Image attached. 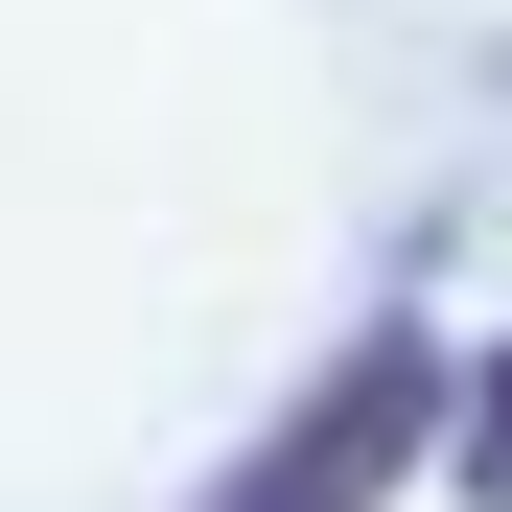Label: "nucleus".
<instances>
[{"label": "nucleus", "mask_w": 512, "mask_h": 512, "mask_svg": "<svg viewBox=\"0 0 512 512\" xmlns=\"http://www.w3.org/2000/svg\"><path fill=\"white\" fill-rule=\"evenodd\" d=\"M466 419V373L419 350V326H350L280 419H256V466L210 489V512H373V489H419V443Z\"/></svg>", "instance_id": "1"}, {"label": "nucleus", "mask_w": 512, "mask_h": 512, "mask_svg": "<svg viewBox=\"0 0 512 512\" xmlns=\"http://www.w3.org/2000/svg\"><path fill=\"white\" fill-rule=\"evenodd\" d=\"M443 466H466V512H512V350L466 373V419H443Z\"/></svg>", "instance_id": "2"}]
</instances>
